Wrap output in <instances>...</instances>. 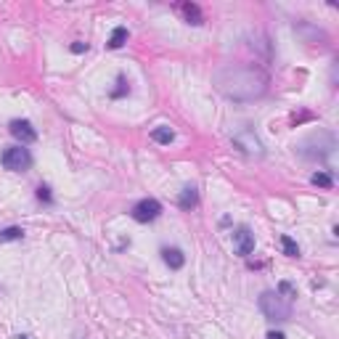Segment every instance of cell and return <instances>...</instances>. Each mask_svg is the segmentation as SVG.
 Listing matches in <instances>:
<instances>
[{
  "instance_id": "1",
  "label": "cell",
  "mask_w": 339,
  "mask_h": 339,
  "mask_svg": "<svg viewBox=\"0 0 339 339\" xmlns=\"http://www.w3.org/2000/svg\"><path fill=\"white\" fill-rule=\"evenodd\" d=\"M215 88L231 101H254L268 93V74L257 64H239L215 72Z\"/></svg>"
},
{
  "instance_id": "2",
  "label": "cell",
  "mask_w": 339,
  "mask_h": 339,
  "mask_svg": "<svg viewBox=\"0 0 339 339\" xmlns=\"http://www.w3.org/2000/svg\"><path fill=\"white\" fill-rule=\"evenodd\" d=\"M257 305H260V310H263V315L270 318V321H289L291 318V305L286 302L278 291H263Z\"/></svg>"
},
{
  "instance_id": "3",
  "label": "cell",
  "mask_w": 339,
  "mask_h": 339,
  "mask_svg": "<svg viewBox=\"0 0 339 339\" xmlns=\"http://www.w3.org/2000/svg\"><path fill=\"white\" fill-rule=\"evenodd\" d=\"M0 162H3V167L11 170V172H27L32 167V154L24 146H8L0 154Z\"/></svg>"
},
{
  "instance_id": "4",
  "label": "cell",
  "mask_w": 339,
  "mask_h": 339,
  "mask_svg": "<svg viewBox=\"0 0 339 339\" xmlns=\"http://www.w3.org/2000/svg\"><path fill=\"white\" fill-rule=\"evenodd\" d=\"M130 215H133V220H138V223H151V220H156L162 215V204L156 199H141Z\"/></svg>"
},
{
  "instance_id": "5",
  "label": "cell",
  "mask_w": 339,
  "mask_h": 339,
  "mask_svg": "<svg viewBox=\"0 0 339 339\" xmlns=\"http://www.w3.org/2000/svg\"><path fill=\"white\" fill-rule=\"evenodd\" d=\"M233 146L244 154H252V156H263V143L260 138L252 133V130H241V133L233 135Z\"/></svg>"
},
{
  "instance_id": "6",
  "label": "cell",
  "mask_w": 339,
  "mask_h": 339,
  "mask_svg": "<svg viewBox=\"0 0 339 339\" xmlns=\"http://www.w3.org/2000/svg\"><path fill=\"white\" fill-rule=\"evenodd\" d=\"M233 246H236V254L249 257L252 249H254V233L246 225H239L236 231H233Z\"/></svg>"
},
{
  "instance_id": "7",
  "label": "cell",
  "mask_w": 339,
  "mask_h": 339,
  "mask_svg": "<svg viewBox=\"0 0 339 339\" xmlns=\"http://www.w3.org/2000/svg\"><path fill=\"white\" fill-rule=\"evenodd\" d=\"M8 133L14 135V138L22 143V146H27V143H35V141H37L35 127H32V122H27V120H14V122L8 125Z\"/></svg>"
},
{
  "instance_id": "8",
  "label": "cell",
  "mask_w": 339,
  "mask_h": 339,
  "mask_svg": "<svg viewBox=\"0 0 339 339\" xmlns=\"http://www.w3.org/2000/svg\"><path fill=\"white\" fill-rule=\"evenodd\" d=\"M162 260H165V265L170 270H180L186 265V254L180 249H175V246H165L162 249Z\"/></svg>"
},
{
  "instance_id": "9",
  "label": "cell",
  "mask_w": 339,
  "mask_h": 339,
  "mask_svg": "<svg viewBox=\"0 0 339 339\" xmlns=\"http://www.w3.org/2000/svg\"><path fill=\"white\" fill-rule=\"evenodd\" d=\"M178 204H180V210H194V207L199 204V191H196V186H186L183 191H180Z\"/></svg>"
},
{
  "instance_id": "10",
  "label": "cell",
  "mask_w": 339,
  "mask_h": 339,
  "mask_svg": "<svg viewBox=\"0 0 339 339\" xmlns=\"http://www.w3.org/2000/svg\"><path fill=\"white\" fill-rule=\"evenodd\" d=\"M180 11H183V16H186V22H188V24H194V27L204 24V16H201L199 5H194V3H183V5H180Z\"/></svg>"
},
{
  "instance_id": "11",
  "label": "cell",
  "mask_w": 339,
  "mask_h": 339,
  "mask_svg": "<svg viewBox=\"0 0 339 339\" xmlns=\"http://www.w3.org/2000/svg\"><path fill=\"white\" fill-rule=\"evenodd\" d=\"M151 138H154L156 143H162V146H170V143L175 141V133H172L170 127L159 125V127H154V130H151Z\"/></svg>"
},
{
  "instance_id": "12",
  "label": "cell",
  "mask_w": 339,
  "mask_h": 339,
  "mask_svg": "<svg viewBox=\"0 0 339 339\" xmlns=\"http://www.w3.org/2000/svg\"><path fill=\"white\" fill-rule=\"evenodd\" d=\"M125 43H127V27H114L112 37H109V48L117 50V48H122Z\"/></svg>"
},
{
  "instance_id": "13",
  "label": "cell",
  "mask_w": 339,
  "mask_h": 339,
  "mask_svg": "<svg viewBox=\"0 0 339 339\" xmlns=\"http://www.w3.org/2000/svg\"><path fill=\"white\" fill-rule=\"evenodd\" d=\"M22 239H24V228H19V225H11V228L0 231V244H5V241H22Z\"/></svg>"
},
{
  "instance_id": "14",
  "label": "cell",
  "mask_w": 339,
  "mask_h": 339,
  "mask_svg": "<svg viewBox=\"0 0 339 339\" xmlns=\"http://www.w3.org/2000/svg\"><path fill=\"white\" fill-rule=\"evenodd\" d=\"M281 246H284V254L286 257H299V246L291 236H281Z\"/></svg>"
},
{
  "instance_id": "15",
  "label": "cell",
  "mask_w": 339,
  "mask_h": 339,
  "mask_svg": "<svg viewBox=\"0 0 339 339\" xmlns=\"http://www.w3.org/2000/svg\"><path fill=\"white\" fill-rule=\"evenodd\" d=\"M130 93V82L125 80V74H120L117 77V88L112 90V98H122V96H127Z\"/></svg>"
},
{
  "instance_id": "16",
  "label": "cell",
  "mask_w": 339,
  "mask_h": 339,
  "mask_svg": "<svg viewBox=\"0 0 339 339\" xmlns=\"http://www.w3.org/2000/svg\"><path fill=\"white\" fill-rule=\"evenodd\" d=\"M310 180H313V186H318V188H331L334 186V180H331L329 172H315Z\"/></svg>"
},
{
  "instance_id": "17",
  "label": "cell",
  "mask_w": 339,
  "mask_h": 339,
  "mask_svg": "<svg viewBox=\"0 0 339 339\" xmlns=\"http://www.w3.org/2000/svg\"><path fill=\"white\" fill-rule=\"evenodd\" d=\"M278 294H281L284 299H291V297H297V289L289 281H281V284H278Z\"/></svg>"
},
{
  "instance_id": "18",
  "label": "cell",
  "mask_w": 339,
  "mask_h": 339,
  "mask_svg": "<svg viewBox=\"0 0 339 339\" xmlns=\"http://www.w3.org/2000/svg\"><path fill=\"white\" fill-rule=\"evenodd\" d=\"M37 199L48 201V204H50V201H53V196H50V188L48 186H40V188H37Z\"/></svg>"
},
{
  "instance_id": "19",
  "label": "cell",
  "mask_w": 339,
  "mask_h": 339,
  "mask_svg": "<svg viewBox=\"0 0 339 339\" xmlns=\"http://www.w3.org/2000/svg\"><path fill=\"white\" fill-rule=\"evenodd\" d=\"M88 50V43H72V53H85Z\"/></svg>"
},
{
  "instance_id": "20",
  "label": "cell",
  "mask_w": 339,
  "mask_h": 339,
  "mask_svg": "<svg viewBox=\"0 0 339 339\" xmlns=\"http://www.w3.org/2000/svg\"><path fill=\"white\" fill-rule=\"evenodd\" d=\"M268 339H286L281 331H268Z\"/></svg>"
},
{
  "instance_id": "21",
  "label": "cell",
  "mask_w": 339,
  "mask_h": 339,
  "mask_svg": "<svg viewBox=\"0 0 339 339\" xmlns=\"http://www.w3.org/2000/svg\"><path fill=\"white\" fill-rule=\"evenodd\" d=\"M19 339H27V337H19Z\"/></svg>"
}]
</instances>
